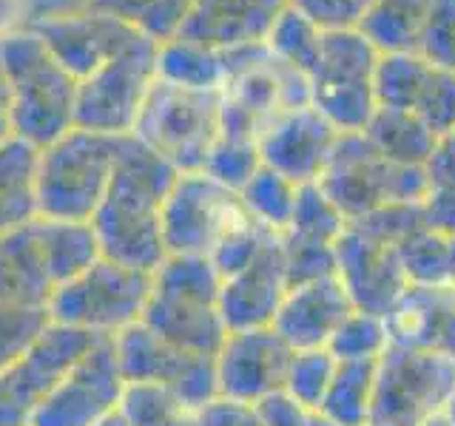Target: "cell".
Masks as SVG:
<instances>
[{
	"mask_svg": "<svg viewBox=\"0 0 455 426\" xmlns=\"http://www.w3.org/2000/svg\"><path fill=\"white\" fill-rule=\"evenodd\" d=\"M262 160H259V148H256V142H248V139H225L220 137L217 146L211 148L208 160L203 165V170L208 177H213L220 185L231 191H242L245 188V182L259 170Z\"/></svg>",
	"mask_w": 455,
	"mask_h": 426,
	"instance_id": "cell-40",
	"label": "cell"
},
{
	"mask_svg": "<svg viewBox=\"0 0 455 426\" xmlns=\"http://www.w3.org/2000/svg\"><path fill=\"white\" fill-rule=\"evenodd\" d=\"M54 290L57 284L49 273L35 225L26 222L23 227L0 233V302L49 307Z\"/></svg>",
	"mask_w": 455,
	"mask_h": 426,
	"instance_id": "cell-22",
	"label": "cell"
},
{
	"mask_svg": "<svg viewBox=\"0 0 455 426\" xmlns=\"http://www.w3.org/2000/svg\"><path fill=\"white\" fill-rule=\"evenodd\" d=\"M180 170L137 137H123L108 191L92 217L103 259L154 273L165 262L163 205Z\"/></svg>",
	"mask_w": 455,
	"mask_h": 426,
	"instance_id": "cell-1",
	"label": "cell"
},
{
	"mask_svg": "<svg viewBox=\"0 0 455 426\" xmlns=\"http://www.w3.org/2000/svg\"><path fill=\"white\" fill-rule=\"evenodd\" d=\"M256 412H259L265 426H313L319 415V412L302 406L284 390L270 392L262 401H256Z\"/></svg>",
	"mask_w": 455,
	"mask_h": 426,
	"instance_id": "cell-45",
	"label": "cell"
},
{
	"mask_svg": "<svg viewBox=\"0 0 455 426\" xmlns=\"http://www.w3.org/2000/svg\"><path fill=\"white\" fill-rule=\"evenodd\" d=\"M455 395V359L390 344L376 361L370 423L421 426L444 415Z\"/></svg>",
	"mask_w": 455,
	"mask_h": 426,
	"instance_id": "cell-8",
	"label": "cell"
},
{
	"mask_svg": "<svg viewBox=\"0 0 455 426\" xmlns=\"http://www.w3.org/2000/svg\"><path fill=\"white\" fill-rule=\"evenodd\" d=\"M291 290L288 262H284L282 236L274 233L256 259L239 273L222 279L220 312L228 330H253L274 327L276 312Z\"/></svg>",
	"mask_w": 455,
	"mask_h": 426,
	"instance_id": "cell-18",
	"label": "cell"
},
{
	"mask_svg": "<svg viewBox=\"0 0 455 426\" xmlns=\"http://www.w3.org/2000/svg\"><path fill=\"white\" fill-rule=\"evenodd\" d=\"M421 213L427 227L455 236V134L441 137L424 162Z\"/></svg>",
	"mask_w": 455,
	"mask_h": 426,
	"instance_id": "cell-31",
	"label": "cell"
},
{
	"mask_svg": "<svg viewBox=\"0 0 455 426\" xmlns=\"http://www.w3.org/2000/svg\"><path fill=\"white\" fill-rule=\"evenodd\" d=\"M430 75H433V63L421 51L379 54V63L373 71L376 106L412 114Z\"/></svg>",
	"mask_w": 455,
	"mask_h": 426,
	"instance_id": "cell-30",
	"label": "cell"
},
{
	"mask_svg": "<svg viewBox=\"0 0 455 426\" xmlns=\"http://www.w3.org/2000/svg\"><path fill=\"white\" fill-rule=\"evenodd\" d=\"M0 60L9 80L14 137L46 148L75 128L77 80L54 60L32 28L0 37Z\"/></svg>",
	"mask_w": 455,
	"mask_h": 426,
	"instance_id": "cell-2",
	"label": "cell"
},
{
	"mask_svg": "<svg viewBox=\"0 0 455 426\" xmlns=\"http://www.w3.org/2000/svg\"><path fill=\"white\" fill-rule=\"evenodd\" d=\"M362 134L376 148L381 160L407 168H424V162L430 160L438 142V137L427 131V125L416 114L393 111V108H376V114L370 117Z\"/></svg>",
	"mask_w": 455,
	"mask_h": 426,
	"instance_id": "cell-27",
	"label": "cell"
},
{
	"mask_svg": "<svg viewBox=\"0 0 455 426\" xmlns=\"http://www.w3.org/2000/svg\"><path fill=\"white\" fill-rule=\"evenodd\" d=\"M336 373V359L327 347H310V350H293V359L284 375V392L296 398L299 404L319 412L327 387H331Z\"/></svg>",
	"mask_w": 455,
	"mask_h": 426,
	"instance_id": "cell-37",
	"label": "cell"
},
{
	"mask_svg": "<svg viewBox=\"0 0 455 426\" xmlns=\"http://www.w3.org/2000/svg\"><path fill=\"white\" fill-rule=\"evenodd\" d=\"M194 0H85V9L117 18L156 43L180 35Z\"/></svg>",
	"mask_w": 455,
	"mask_h": 426,
	"instance_id": "cell-33",
	"label": "cell"
},
{
	"mask_svg": "<svg viewBox=\"0 0 455 426\" xmlns=\"http://www.w3.org/2000/svg\"><path fill=\"white\" fill-rule=\"evenodd\" d=\"M28 28L43 40V46L77 83L85 80L111 57H117L137 35L111 14L80 6L77 12H52L28 20Z\"/></svg>",
	"mask_w": 455,
	"mask_h": 426,
	"instance_id": "cell-14",
	"label": "cell"
},
{
	"mask_svg": "<svg viewBox=\"0 0 455 426\" xmlns=\"http://www.w3.org/2000/svg\"><path fill=\"white\" fill-rule=\"evenodd\" d=\"M28 0H0V37L28 26Z\"/></svg>",
	"mask_w": 455,
	"mask_h": 426,
	"instance_id": "cell-47",
	"label": "cell"
},
{
	"mask_svg": "<svg viewBox=\"0 0 455 426\" xmlns=\"http://www.w3.org/2000/svg\"><path fill=\"white\" fill-rule=\"evenodd\" d=\"M336 139V128L310 103H305L282 108L262 128L256 148H259V160L265 168H274L276 174L288 177L302 188V185H313L319 179Z\"/></svg>",
	"mask_w": 455,
	"mask_h": 426,
	"instance_id": "cell-16",
	"label": "cell"
},
{
	"mask_svg": "<svg viewBox=\"0 0 455 426\" xmlns=\"http://www.w3.org/2000/svg\"><path fill=\"white\" fill-rule=\"evenodd\" d=\"M40 148L20 137L0 142V233L23 227L40 217L37 210Z\"/></svg>",
	"mask_w": 455,
	"mask_h": 426,
	"instance_id": "cell-23",
	"label": "cell"
},
{
	"mask_svg": "<svg viewBox=\"0 0 455 426\" xmlns=\"http://www.w3.org/2000/svg\"><path fill=\"white\" fill-rule=\"evenodd\" d=\"M322 35H324V28L319 23H313L302 9L288 4L276 18V23L270 26L265 46L282 66L310 77L313 66L319 60Z\"/></svg>",
	"mask_w": 455,
	"mask_h": 426,
	"instance_id": "cell-32",
	"label": "cell"
},
{
	"mask_svg": "<svg viewBox=\"0 0 455 426\" xmlns=\"http://www.w3.org/2000/svg\"><path fill=\"white\" fill-rule=\"evenodd\" d=\"M125 378L111 335H100L35 412L32 426H97L117 412Z\"/></svg>",
	"mask_w": 455,
	"mask_h": 426,
	"instance_id": "cell-13",
	"label": "cell"
},
{
	"mask_svg": "<svg viewBox=\"0 0 455 426\" xmlns=\"http://www.w3.org/2000/svg\"><path fill=\"white\" fill-rule=\"evenodd\" d=\"M291 0H194L177 37L203 43L217 51H234L265 43L270 26Z\"/></svg>",
	"mask_w": 455,
	"mask_h": 426,
	"instance_id": "cell-20",
	"label": "cell"
},
{
	"mask_svg": "<svg viewBox=\"0 0 455 426\" xmlns=\"http://www.w3.org/2000/svg\"><path fill=\"white\" fill-rule=\"evenodd\" d=\"M270 236H274V231H267V227L248 219L245 225H239L234 233H228L208 259L213 262V267H217V273L222 279H228V276L239 273L242 267H248L256 256L262 253Z\"/></svg>",
	"mask_w": 455,
	"mask_h": 426,
	"instance_id": "cell-42",
	"label": "cell"
},
{
	"mask_svg": "<svg viewBox=\"0 0 455 426\" xmlns=\"http://www.w3.org/2000/svg\"><path fill=\"white\" fill-rule=\"evenodd\" d=\"M353 302L336 273L296 281L274 319V330L293 350L327 347L339 324L347 319Z\"/></svg>",
	"mask_w": 455,
	"mask_h": 426,
	"instance_id": "cell-19",
	"label": "cell"
},
{
	"mask_svg": "<svg viewBox=\"0 0 455 426\" xmlns=\"http://www.w3.org/2000/svg\"><path fill=\"white\" fill-rule=\"evenodd\" d=\"M291 359L293 347L274 327L228 330L220 352L213 355L220 395L245 404L262 401L284 387Z\"/></svg>",
	"mask_w": 455,
	"mask_h": 426,
	"instance_id": "cell-15",
	"label": "cell"
},
{
	"mask_svg": "<svg viewBox=\"0 0 455 426\" xmlns=\"http://www.w3.org/2000/svg\"><path fill=\"white\" fill-rule=\"evenodd\" d=\"M203 412L205 426H265L256 404L234 401V398H213L208 406L199 409Z\"/></svg>",
	"mask_w": 455,
	"mask_h": 426,
	"instance_id": "cell-46",
	"label": "cell"
},
{
	"mask_svg": "<svg viewBox=\"0 0 455 426\" xmlns=\"http://www.w3.org/2000/svg\"><path fill=\"white\" fill-rule=\"evenodd\" d=\"M390 344L427 350L455 359V290L407 284V290L387 310Z\"/></svg>",
	"mask_w": 455,
	"mask_h": 426,
	"instance_id": "cell-21",
	"label": "cell"
},
{
	"mask_svg": "<svg viewBox=\"0 0 455 426\" xmlns=\"http://www.w3.org/2000/svg\"><path fill=\"white\" fill-rule=\"evenodd\" d=\"M97 338L89 330L52 324L32 350L0 369V426H32L57 381Z\"/></svg>",
	"mask_w": 455,
	"mask_h": 426,
	"instance_id": "cell-12",
	"label": "cell"
},
{
	"mask_svg": "<svg viewBox=\"0 0 455 426\" xmlns=\"http://www.w3.org/2000/svg\"><path fill=\"white\" fill-rule=\"evenodd\" d=\"M367 426H373V423H367Z\"/></svg>",
	"mask_w": 455,
	"mask_h": 426,
	"instance_id": "cell-54",
	"label": "cell"
},
{
	"mask_svg": "<svg viewBox=\"0 0 455 426\" xmlns=\"http://www.w3.org/2000/svg\"><path fill=\"white\" fill-rule=\"evenodd\" d=\"M251 217L236 191L205 170L180 174L163 205V241L168 256H208Z\"/></svg>",
	"mask_w": 455,
	"mask_h": 426,
	"instance_id": "cell-10",
	"label": "cell"
},
{
	"mask_svg": "<svg viewBox=\"0 0 455 426\" xmlns=\"http://www.w3.org/2000/svg\"><path fill=\"white\" fill-rule=\"evenodd\" d=\"M433 0H376L359 20V32L379 54L419 51Z\"/></svg>",
	"mask_w": 455,
	"mask_h": 426,
	"instance_id": "cell-25",
	"label": "cell"
},
{
	"mask_svg": "<svg viewBox=\"0 0 455 426\" xmlns=\"http://www.w3.org/2000/svg\"><path fill=\"white\" fill-rule=\"evenodd\" d=\"M376 361H336L319 415L333 426H367L373 409Z\"/></svg>",
	"mask_w": 455,
	"mask_h": 426,
	"instance_id": "cell-29",
	"label": "cell"
},
{
	"mask_svg": "<svg viewBox=\"0 0 455 426\" xmlns=\"http://www.w3.org/2000/svg\"><path fill=\"white\" fill-rule=\"evenodd\" d=\"M111 338L125 383H163L191 409H203L220 398L217 364L211 355H191L168 344L142 321L128 324Z\"/></svg>",
	"mask_w": 455,
	"mask_h": 426,
	"instance_id": "cell-11",
	"label": "cell"
},
{
	"mask_svg": "<svg viewBox=\"0 0 455 426\" xmlns=\"http://www.w3.org/2000/svg\"><path fill=\"white\" fill-rule=\"evenodd\" d=\"M379 51L359 28H324L319 60L310 71V89H350L373 85Z\"/></svg>",
	"mask_w": 455,
	"mask_h": 426,
	"instance_id": "cell-24",
	"label": "cell"
},
{
	"mask_svg": "<svg viewBox=\"0 0 455 426\" xmlns=\"http://www.w3.org/2000/svg\"><path fill=\"white\" fill-rule=\"evenodd\" d=\"M316 185L341 217L353 222L381 205H421L424 168L390 165L364 134H339Z\"/></svg>",
	"mask_w": 455,
	"mask_h": 426,
	"instance_id": "cell-5",
	"label": "cell"
},
{
	"mask_svg": "<svg viewBox=\"0 0 455 426\" xmlns=\"http://www.w3.org/2000/svg\"><path fill=\"white\" fill-rule=\"evenodd\" d=\"M156 49L160 43L137 35L128 46L77 83L75 128L108 137H132L156 83Z\"/></svg>",
	"mask_w": 455,
	"mask_h": 426,
	"instance_id": "cell-9",
	"label": "cell"
},
{
	"mask_svg": "<svg viewBox=\"0 0 455 426\" xmlns=\"http://www.w3.org/2000/svg\"><path fill=\"white\" fill-rule=\"evenodd\" d=\"M419 51L433 66L455 71V0H433Z\"/></svg>",
	"mask_w": 455,
	"mask_h": 426,
	"instance_id": "cell-43",
	"label": "cell"
},
{
	"mask_svg": "<svg viewBox=\"0 0 455 426\" xmlns=\"http://www.w3.org/2000/svg\"><path fill=\"white\" fill-rule=\"evenodd\" d=\"M222 276L205 256H165L154 270L142 324L191 355H217L228 335L220 312Z\"/></svg>",
	"mask_w": 455,
	"mask_h": 426,
	"instance_id": "cell-3",
	"label": "cell"
},
{
	"mask_svg": "<svg viewBox=\"0 0 455 426\" xmlns=\"http://www.w3.org/2000/svg\"><path fill=\"white\" fill-rule=\"evenodd\" d=\"M222 91H194L156 80L140 111L134 134L180 174L203 170L220 139Z\"/></svg>",
	"mask_w": 455,
	"mask_h": 426,
	"instance_id": "cell-6",
	"label": "cell"
},
{
	"mask_svg": "<svg viewBox=\"0 0 455 426\" xmlns=\"http://www.w3.org/2000/svg\"><path fill=\"white\" fill-rule=\"evenodd\" d=\"M0 103L9 106V80H6V71H4V60H0Z\"/></svg>",
	"mask_w": 455,
	"mask_h": 426,
	"instance_id": "cell-51",
	"label": "cell"
},
{
	"mask_svg": "<svg viewBox=\"0 0 455 426\" xmlns=\"http://www.w3.org/2000/svg\"><path fill=\"white\" fill-rule=\"evenodd\" d=\"M387 347H390V333L384 316L355 307L339 324L331 344H327L336 361H379Z\"/></svg>",
	"mask_w": 455,
	"mask_h": 426,
	"instance_id": "cell-36",
	"label": "cell"
},
{
	"mask_svg": "<svg viewBox=\"0 0 455 426\" xmlns=\"http://www.w3.org/2000/svg\"><path fill=\"white\" fill-rule=\"evenodd\" d=\"M407 284L447 288V236L421 225L395 248Z\"/></svg>",
	"mask_w": 455,
	"mask_h": 426,
	"instance_id": "cell-35",
	"label": "cell"
},
{
	"mask_svg": "<svg viewBox=\"0 0 455 426\" xmlns=\"http://www.w3.org/2000/svg\"><path fill=\"white\" fill-rule=\"evenodd\" d=\"M412 114L438 139L455 134V71L433 66V75L421 89V97Z\"/></svg>",
	"mask_w": 455,
	"mask_h": 426,
	"instance_id": "cell-41",
	"label": "cell"
},
{
	"mask_svg": "<svg viewBox=\"0 0 455 426\" xmlns=\"http://www.w3.org/2000/svg\"><path fill=\"white\" fill-rule=\"evenodd\" d=\"M185 404L163 383H125L117 412L132 426H165ZM191 409V406H188Z\"/></svg>",
	"mask_w": 455,
	"mask_h": 426,
	"instance_id": "cell-39",
	"label": "cell"
},
{
	"mask_svg": "<svg viewBox=\"0 0 455 426\" xmlns=\"http://www.w3.org/2000/svg\"><path fill=\"white\" fill-rule=\"evenodd\" d=\"M123 137L71 128L52 146L40 148L37 210L49 219L92 222L117 165Z\"/></svg>",
	"mask_w": 455,
	"mask_h": 426,
	"instance_id": "cell-4",
	"label": "cell"
},
{
	"mask_svg": "<svg viewBox=\"0 0 455 426\" xmlns=\"http://www.w3.org/2000/svg\"><path fill=\"white\" fill-rule=\"evenodd\" d=\"M336 276L355 310L387 316L395 298L407 290L395 248L347 222L336 241Z\"/></svg>",
	"mask_w": 455,
	"mask_h": 426,
	"instance_id": "cell-17",
	"label": "cell"
},
{
	"mask_svg": "<svg viewBox=\"0 0 455 426\" xmlns=\"http://www.w3.org/2000/svg\"><path fill=\"white\" fill-rule=\"evenodd\" d=\"M154 273L100 259L80 276L54 290L49 312L54 324L77 327L97 335H114L142 319Z\"/></svg>",
	"mask_w": 455,
	"mask_h": 426,
	"instance_id": "cell-7",
	"label": "cell"
},
{
	"mask_svg": "<svg viewBox=\"0 0 455 426\" xmlns=\"http://www.w3.org/2000/svg\"><path fill=\"white\" fill-rule=\"evenodd\" d=\"M242 208L248 210V217L267 227L274 233H284V227L291 225L296 199H299V185L288 177L276 174L274 168L259 165V170L245 182V188L239 191Z\"/></svg>",
	"mask_w": 455,
	"mask_h": 426,
	"instance_id": "cell-34",
	"label": "cell"
},
{
	"mask_svg": "<svg viewBox=\"0 0 455 426\" xmlns=\"http://www.w3.org/2000/svg\"><path fill=\"white\" fill-rule=\"evenodd\" d=\"M32 225L40 239V248L46 253L49 273L57 288L80 276L83 270H89L100 256H103L100 253V241L94 236L92 222L35 217Z\"/></svg>",
	"mask_w": 455,
	"mask_h": 426,
	"instance_id": "cell-26",
	"label": "cell"
},
{
	"mask_svg": "<svg viewBox=\"0 0 455 426\" xmlns=\"http://www.w3.org/2000/svg\"><path fill=\"white\" fill-rule=\"evenodd\" d=\"M12 137V122H9V106L0 103V142Z\"/></svg>",
	"mask_w": 455,
	"mask_h": 426,
	"instance_id": "cell-50",
	"label": "cell"
},
{
	"mask_svg": "<svg viewBox=\"0 0 455 426\" xmlns=\"http://www.w3.org/2000/svg\"><path fill=\"white\" fill-rule=\"evenodd\" d=\"M156 80L194 91H222L228 80L225 54L203 43L171 37L156 49Z\"/></svg>",
	"mask_w": 455,
	"mask_h": 426,
	"instance_id": "cell-28",
	"label": "cell"
},
{
	"mask_svg": "<svg viewBox=\"0 0 455 426\" xmlns=\"http://www.w3.org/2000/svg\"><path fill=\"white\" fill-rule=\"evenodd\" d=\"M52 324L49 307L0 302V369L32 350Z\"/></svg>",
	"mask_w": 455,
	"mask_h": 426,
	"instance_id": "cell-38",
	"label": "cell"
},
{
	"mask_svg": "<svg viewBox=\"0 0 455 426\" xmlns=\"http://www.w3.org/2000/svg\"><path fill=\"white\" fill-rule=\"evenodd\" d=\"M421 426H452V421L447 415H438V418H430V421L421 423Z\"/></svg>",
	"mask_w": 455,
	"mask_h": 426,
	"instance_id": "cell-53",
	"label": "cell"
},
{
	"mask_svg": "<svg viewBox=\"0 0 455 426\" xmlns=\"http://www.w3.org/2000/svg\"><path fill=\"white\" fill-rule=\"evenodd\" d=\"M447 288L455 290V236H447Z\"/></svg>",
	"mask_w": 455,
	"mask_h": 426,
	"instance_id": "cell-49",
	"label": "cell"
},
{
	"mask_svg": "<svg viewBox=\"0 0 455 426\" xmlns=\"http://www.w3.org/2000/svg\"><path fill=\"white\" fill-rule=\"evenodd\" d=\"M97 426H132V423H128V421L120 415V412H111V415H108V418H103Z\"/></svg>",
	"mask_w": 455,
	"mask_h": 426,
	"instance_id": "cell-52",
	"label": "cell"
},
{
	"mask_svg": "<svg viewBox=\"0 0 455 426\" xmlns=\"http://www.w3.org/2000/svg\"><path fill=\"white\" fill-rule=\"evenodd\" d=\"M165 426H205V421H203V412H199V409H188V406H185Z\"/></svg>",
	"mask_w": 455,
	"mask_h": 426,
	"instance_id": "cell-48",
	"label": "cell"
},
{
	"mask_svg": "<svg viewBox=\"0 0 455 426\" xmlns=\"http://www.w3.org/2000/svg\"><path fill=\"white\" fill-rule=\"evenodd\" d=\"M322 28H355L376 0H291Z\"/></svg>",
	"mask_w": 455,
	"mask_h": 426,
	"instance_id": "cell-44",
	"label": "cell"
}]
</instances>
